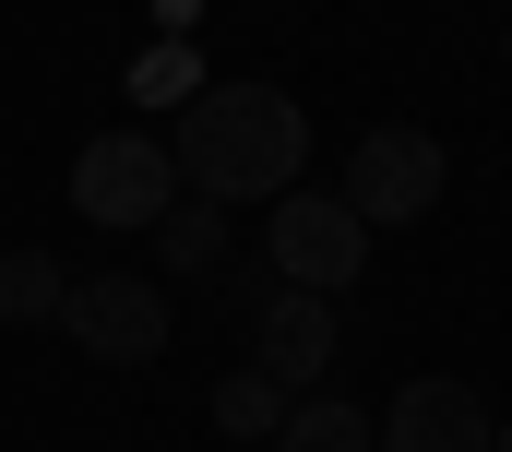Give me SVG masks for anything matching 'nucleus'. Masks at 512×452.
I'll return each mask as SVG.
<instances>
[{"instance_id":"f257e3e1","label":"nucleus","mask_w":512,"mask_h":452,"mask_svg":"<svg viewBox=\"0 0 512 452\" xmlns=\"http://www.w3.org/2000/svg\"><path fill=\"white\" fill-rule=\"evenodd\" d=\"M310 167V108L286 84H203L179 108V179L203 203H286Z\"/></svg>"},{"instance_id":"f03ea898","label":"nucleus","mask_w":512,"mask_h":452,"mask_svg":"<svg viewBox=\"0 0 512 452\" xmlns=\"http://www.w3.org/2000/svg\"><path fill=\"white\" fill-rule=\"evenodd\" d=\"M179 143H155V131H96L84 155H72V203L96 226H167L179 215Z\"/></svg>"},{"instance_id":"7ed1b4c3","label":"nucleus","mask_w":512,"mask_h":452,"mask_svg":"<svg viewBox=\"0 0 512 452\" xmlns=\"http://www.w3.org/2000/svg\"><path fill=\"white\" fill-rule=\"evenodd\" d=\"M441 179H453L441 143H429L417 119H382V131H358V155H346L334 191H346V215H358V226H417L429 203H441Z\"/></svg>"},{"instance_id":"20e7f679","label":"nucleus","mask_w":512,"mask_h":452,"mask_svg":"<svg viewBox=\"0 0 512 452\" xmlns=\"http://www.w3.org/2000/svg\"><path fill=\"white\" fill-rule=\"evenodd\" d=\"M60 334L84 357H108V369H143V357H167V286L155 274H72Z\"/></svg>"},{"instance_id":"39448f33","label":"nucleus","mask_w":512,"mask_h":452,"mask_svg":"<svg viewBox=\"0 0 512 452\" xmlns=\"http://www.w3.org/2000/svg\"><path fill=\"white\" fill-rule=\"evenodd\" d=\"M274 262H286V286L346 298V286L370 274V226L346 215V191H286V203H274Z\"/></svg>"},{"instance_id":"423d86ee","label":"nucleus","mask_w":512,"mask_h":452,"mask_svg":"<svg viewBox=\"0 0 512 452\" xmlns=\"http://www.w3.org/2000/svg\"><path fill=\"white\" fill-rule=\"evenodd\" d=\"M382 452H501V417L477 405V381H405L382 417Z\"/></svg>"},{"instance_id":"0eeeda50","label":"nucleus","mask_w":512,"mask_h":452,"mask_svg":"<svg viewBox=\"0 0 512 452\" xmlns=\"http://www.w3.org/2000/svg\"><path fill=\"white\" fill-rule=\"evenodd\" d=\"M251 369H274L286 393H298V381H322V369H334V298L274 286V298H262V334H251Z\"/></svg>"},{"instance_id":"6e6552de","label":"nucleus","mask_w":512,"mask_h":452,"mask_svg":"<svg viewBox=\"0 0 512 452\" xmlns=\"http://www.w3.org/2000/svg\"><path fill=\"white\" fill-rule=\"evenodd\" d=\"M60 310H72V262L0 250V322H60Z\"/></svg>"},{"instance_id":"1a4fd4ad","label":"nucleus","mask_w":512,"mask_h":452,"mask_svg":"<svg viewBox=\"0 0 512 452\" xmlns=\"http://www.w3.org/2000/svg\"><path fill=\"white\" fill-rule=\"evenodd\" d=\"M286 417H298V405H286L274 369H227V381H215V429H227V441H274Z\"/></svg>"},{"instance_id":"9d476101","label":"nucleus","mask_w":512,"mask_h":452,"mask_svg":"<svg viewBox=\"0 0 512 452\" xmlns=\"http://www.w3.org/2000/svg\"><path fill=\"white\" fill-rule=\"evenodd\" d=\"M274 452H382V429L358 417V405H334V393H310L286 429H274Z\"/></svg>"},{"instance_id":"9b49d317","label":"nucleus","mask_w":512,"mask_h":452,"mask_svg":"<svg viewBox=\"0 0 512 452\" xmlns=\"http://www.w3.org/2000/svg\"><path fill=\"white\" fill-rule=\"evenodd\" d=\"M155 262H179V274H203V262H227V203H179V215L155 226Z\"/></svg>"},{"instance_id":"f8f14e48","label":"nucleus","mask_w":512,"mask_h":452,"mask_svg":"<svg viewBox=\"0 0 512 452\" xmlns=\"http://www.w3.org/2000/svg\"><path fill=\"white\" fill-rule=\"evenodd\" d=\"M131 96H155V108H179V96H191V48H143V72H131Z\"/></svg>"},{"instance_id":"ddd939ff","label":"nucleus","mask_w":512,"mask_h":452,"mask_svg":"<svg viewBox=\"0 0 512 452\" xmlns=\"http://www.w3.org/2000/svg\"><path fill=\"white\" fill-rule=\"evenodd\" d=\"M501 452H512V417H501Z\"/></svg>"},{"instance_id":"4468645a","label":"nucleus","mask_w":512,"mask_h":452,"mask_svg":"<svg viewBox=\"0 0 512 452\" xmlns=\"http://www.w3.org/2000/svg\"><path fill=\"white\" fill-rule=\"evenodd\" d=\"M501 48H512V36H501Z\"/></svg>"}]
</instances>
